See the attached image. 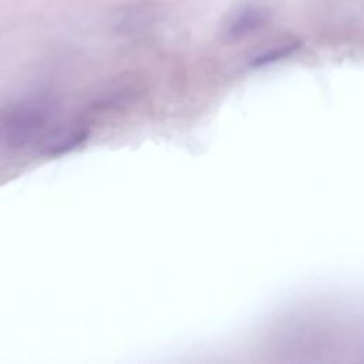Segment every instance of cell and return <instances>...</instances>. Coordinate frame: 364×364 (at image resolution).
Listing matches in <instances>:
<instances>
[{
  "label": "cell",
  "instance_id": "cell-2",
  "mask_svg": "<svg viewBox=\"0 0 364 364\" xmlns=\"http://www.w3.org/2000/svg\"><path fill=\"white\" fill-rule=\"evenodd\" d=\"M272 18V9L263 3L249 1L233 9L223 23L228 40H240L264 27Z\"/></svg>",
  "mask_w": 364,
  "mask_h": 364
},
{
  "label": "cell",
  "instance_id": "cell-3",
  "mask_svg": "<svg viewBox=\"0 0 364 364\" xmlns=\"http://www.w3.org/2000/svg\"><path fill=\"white\" fill-rule=\"evenodd\" d=\"M88 129L80 124H65L47 131L38 141V149L46 156H57L82 145Z\"/></svg>",
  "mask_w": 364,
  "mask_h": 364
},
{
  "label": "cell",
  "instance_id": "cell-4",
  "mask_svg": "<svg viewBox=\"0 0 364 364\" xmlns=\"http://www.w3.org/2000/svg\"><path fill=\"white\" fill-rule=\"evenodd\" d=\"M124 11L125 13L119 17V26L125 27L127 30H138L152 21L156 7L154 4H136L127 7Z\"/></svg>",
  "mask_w": 364,
  "mask_h": 364
},
{
  "label": "cell",
  "instance_id": "cell-1",
  "mask_svg": "<svg viewBox=\"0 0 364 364\" xmlns=\"http://www.w3.org/2000/svg\"><path fill=\"white\" fill-rule=\"evenodd\" d=\"M51 108L44 101L21 102L0 121V146L9 151L38 142L48 131Z\"/></svg>",
  "mask_w": 364,
  "mask_h": 364
}]
</instances>
